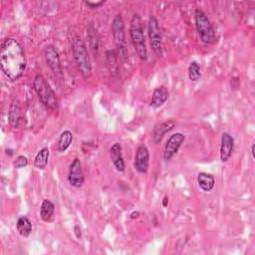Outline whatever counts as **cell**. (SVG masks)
Wrapping results in <instances>:
<instances>
[{"label":"cell","instance_id":"6da1fadb","mask_svg":"<svg viewBox=\"0 0 255 255\" xmlns=\"http://www.w3.org/2000/svg\"><path fill=\"white\" fill-rule=\"evenodd\" d=\"M0 66L9 81L19 80L25 73L27 61L22 45L14 38H7L1 44Z\"/></svg>","mask_w":255,"mask_h":255},{"label":"cell","instance_id":"7a4b0ae2","mask_svg":"<svg viewBox=\"0 0 255 255\" xmlns=\"http://www.w3.org/2000/svg\"><path fill=\"white\" fill-rule=\"evenodd\" d=\"M72 49L80 74L84 79H89L92 75V64L86 45L84 44L81 38L75 37L72 41Z\"/></svg>","mask_w":255,"mask_h":255},{"label":"cell","instance_id":"3957f363","mask_svg":"<svg viewBox=\"0 0 255 255\" xmlns=\"http://www.w3.org/2000/svg\"><path fill=\"white\" fill-rule=\"evenodd\" d=\"M130 37L135 46L137 54L141 60H147L148 50L141 19L138 14H134L130 25Z\"/></svg>","mask_w":255,"mask_h":255},{"label":"cell","instance_id":"277c9868","mask_svg":"<svg viewBox=\"0 0 255 255\" xmlns=\"http://www.w3.org/2000/svg\"><path fill=\"white\" fill-rule=\"evenodd\" d=\"M33 89L38 95L41 103L50 110H55L58 107V100L56 97L55 92L50 87V85L46 81V79L38 74L35 76L33 81Z\"/></svg>","mask_w":255,"mask_h":255},{"label":"cell","instance_id":"5b68a950","mask_svg":"<svg viewBox=\"0 0 255 255\" xmlns=\"http://www.w3.org/2000/svg\"><path fill=\"white\" fill-rule=\"evenodd\" d=\"M194 20L198 35L206 44H214L217 40L214 28L210 23L208 15L201 9L196 8L194 11Z\"/></svg>","mask_w":255,"mask_h":255},{"label":"cell","instance_id":"8992f818","mask_svg":"<svg viewBox=\"0 0 255 255\" xmlns=\"http://www.w3.org/2000/svg\"><path fill=\"white\" fill-rule=\"evenodd\" d=\"M112 33L120 57L125 60L128 56L125 23L121 14H117L112 22Z\"/></svg>","mask_w":255,"mask_h":255},{"label":"cell","instance_id":"52a82bcc","mask_svg":"<svg viewBox=\"0 0 255 255\" xmlns=\"http://www.w3.org/2000/svg\"><path fill=\"white\" fill-rule=\"evenodd\" d=\"M148 29H149V38H150L151 47L158 57L162 58L163 56L162 37V32H161L159 21L154 15H151V17L149 19Z\"/></svg>","mask_w":255,"mask_h":255},{"label":"cell","instance_id":"ba28073f","mask_svg":"<svg viewBox=\"0 0 255 255\" xmlns=\"http://www.w3.org/2000/svg\"><path fill=\"white\" fill-rule=\"evenodd\" d=\"M185 139V137L182 133H176L168 138L163 151V160L165 162L171 161L174 158L184 144Z\"/></svg>","mask_w":255,"mask_h":255},{"label":"cell","instance_id":"9c48e42d","mask_svg":"<svg viewBox=\"0 0 255 255\" xmlns=\"http://www.w3.org/2000/svg\"><path fill=\"white\" fill-rule=\"evenodd\" d=\"M68 182L72 186L76 188H80L84 185L85 176H84L81 161L78 158L74 159L69 166Z\"/></svg>","mask_w":255,"mask_h":255},{"label":"cell","instance_id":"30bf717a","mask_svg":"<svg viewBox=\"0 0 255 255\" xmlns=\"http://www.w3.org/2000/svg\"><path fill=\"white\" fill-rule=\"evenodd\" d=\"M150 164V153L145 145H140L137 149L134 166L139 174H147Z\"/></svg>","mask_w":255,"mask_h":255},{"label":"cell","instance_id":"8fae6325","mask_svg":"<svg viewBox=\"0 0 255 255\" xmlns=\"http://www.w3.org/2000/svg\"><path fill=\"white\" fill-rule=\"evenodd\" d=\"M44 57H45V61L47 63V66L55 74H61L62 73L60 55H59L58 50L56 49L55 46L49 45L45 48Z\"/></svg>","mask_w":255,"mask_h":255},{"label":"cell","instance_id":"7c38bea8","mask_svg":"<svg viewBox=\"0 0 255 255\" xmlns=\"http://www.w3.org/2000/svg\"><path fill=\"white\" fill-rule=\"evenodd\" d=\"M234 150V139L229 133H223L221 135L220 144V160L222 162H229L232 156Z\"/></svg>","mask_w":255,"mask_h":255},{"label":"cell","instance_id":"4fadbf2b","mask_svg":"<svg viewBox=\"0 0 255 255\" xmlns=\"http://www.w3.org/2000/svg\"><path fill=\"white\" fill-rule=\"evenodd\" d=\"M110 157L113 164L120 173H124L126 169V163L123 156V149L120 143H115L110 149Z\"/></svg>","mask_w":255,"mask_h":255},{"label":"cell","instance_id":"5bb4252c","mask_svg":"<svg viewBox=\"0 0 255 255\" xmlns=\"http://www.w3.org/2000/svg\"><path fill=\"white\" fill-rule=\"evenodd\" d=\"M175 126H176V122L172 120L157 125L153 131V139L155 143L159 144L162 139L163 136L169 131H172L175 128Z\"/></svg>","mask_w":255,"mask_h":255},{"label":"cell","instance_id":"9a60e30c","mask_svg":"<svg viewBox=\"0 0 255 255\" xmlns=\"http://www.w3.org/2000/svg\"><path fill=\"white\" fill-rule=\"evenodd\" d=\"M168 99V91L164 86H160L156 88L153 93L151 100V107L154 109L161 108Z\"/></svg>","mask_w":255,"mask_h":255},{"label":"cell","instance_id":"2e32d148","mask_svg":"<svg viewBox=\"0 0 255 255\" xmlns=\"http://www.w3.org/2000/svg\"><path fill=\"white\" fill-rule=\"evenodd\" d=\"M197 184L204 191L209 192L215 185V179L209 174L200 173L197 175Z\"/></svg>","mask_w":255,"mask_h":255},{"label":"cell","instance_id":"e0dca14e","mask_svg":"<svg viewBox=\"0 0 255 255\" xmlns=\"http://www.w3.org/2000/svg\"><path fill=\"white\" fill-rule=\"evenodd\" d=\"M18 233L23 237H28L32 232V222L27 216H20L16 222Z\"/></svg>","mask_w":255,"mask_h":255},{"label":"cell","instance_id":"ac0fdd59","mask_svg":"<svg viewBox=\"0 0 255 255\" xmlns=\"http://www.w3.org/2000/svg\"><path fill=\"white\" fill-rule=\"evenodd\" d=\"M8 120L13 128H19L22 121V110L18 104L12 103L8 113Z\"/></svg>","mask_w":255,"mask_h":255},{"label":"cell","instance_id":"d6986e66","mask_svg":"<svg viewBox=\"0 0 255 255\" xmlns=\"http://www.w3.org/2000/svg\"><path fill=\"white\" fill-rule=\"evenodd\" d=\"M55 212V206L49 200H44L40 208V217L44 222H51Z\"/></svg>","mask_w":255,"mask_h":255},{"label":"cell","instance_id":"ffe728a7","mask_svg":"<svg viewBox=\"0 0 255 255\" xmlns=\"http://www.w3.org/2000/svg\"><path fill=\"white\" fill-rule=\"evenodd\" d=\"M72 141H73V134L68 130L62 132V134L60 135L57 140V151L59 153L66 152L71 146Z\"/></svg>","mask_w":255,"mask_h":255},{"label":"cell","instance_id":"44dd1931","mask_svg":"<svg viewBox=\"0 0 255 255\" xmlns=\"http://www.w3.org/2000/svg\"><path fill=\"white\" fill-rule=\"evenodd\" d=\"M49 157H50L49 149L48 148H43L42 150H40V152L35 157L34 166L36 168H38V169H44L47 166V164H48Z\"/></svg>","mask_w":255,"mask_h":255},{"label":"cell","instance_id":"7402d4cb","mask_svg":"<svg viewBox=\"0 0 255 255\" xmlns=\"http://www.w3.org/2000/svg\"><path fill=\"white\" fill-rule=\"evenodd\" d=\"M88 39L90 42L91 50L93 51L94 55L98 54V48H99V41H98V34L97 29L94 27V25L91 23L88 28Z\"/></svg>","mask_w":255,"mask_h":255},{"label":"cell","instance_id":"603a6c76","mask_svg":"<svg viewBox=\"0 0 255 255\" xmlns=\"http://www.w3.org/2000/svg\"><path fill=\"white\" fill-rule=\"evenodd\" d=\"M202 76V68L201 65L197 62L193 61L189 64L188 67V78L192 82H196L197 80H200Z\"/></svg>","mask_w":255,"mask_h":255},{"label":"cell","instance_id":"cb8c5ba5","mask_svg":"<svg viewBox=\"0 0 255 255\" xmlns=\"http://www.w3.org/2000/svg\"><path fill=\"white\" fill-rule=\"evenodd\" d=\"M28 165V160L24 156H19L17 159L14 161V166L15 168H22Z\"/></svg>","mask_w":255,"mask_h":255},{"label":"cell","instance_id":"d4e9b609","mask_svg":"<svg viewBox=\"0 0 255 255\" xmlns=\"http://www.w3.org/2000/svg\"><path fill=\"white\" fill-rule=\"evenodd\" d=\"M84 3H85V5H87L89 8H91V9H95V8H98V7H100L101 5H103V4L105 3V1H99V2L85 1Z\"/></svg>","mask_w":255,"mask_h":255},{"label":"cell","instance_id":"484cf974","mask_svg":"<svg viewBox=\"0 0 255 255\" xmlns=\"http://www.w3.org/2000/svg\"><path fill=\"white\" fill-rule=\"evenodd\" d=\"M79 232H81V230L79 229V226H75V233H76V235H77L78 238L81 237V234H79Z\"/></svg>","mask_w":255,"mask_h":255},{"label":"cell","instance_id":"4316f807","mask_svg":"<svg viewBox=\"0 0 255 255\" xmlns=\"http://www.w3.org/2000/svg\"><path fill=\"white\" fill-rule=\"evenodd\" d=\"M139 211H134V212H132V214H131V218H137V217H139Z\"/></svg>","mask_w":255,"mask_h":255},{"label":"cell","instance_id":"83f0119b","mask_svg":"<svg viewBox=\"0 0 255 255\" xmlns=\"http://www.w3.org/2000/svg\"><path fill=\"white\" fill-rule=\"evenodd\" d=\"M167 204H168V201H167V197H164L163 198V207H166L167 206Z\"/></svg>","mask_w":255,"mask_h":255},{"label":"cell","instance_id":"f1b7e54d","mask_svg":"<svg viewBox=\"0 0 255 255\" xmlns=\"http://www.w3.org/2000/svg\"><path fill=\"white\" fill-rule=\"evenodd\" d=\"M251 155H252V159H254V144L251 147Z\"/></svg>","mask_w":255,"mask_h":255}]
</instances>
